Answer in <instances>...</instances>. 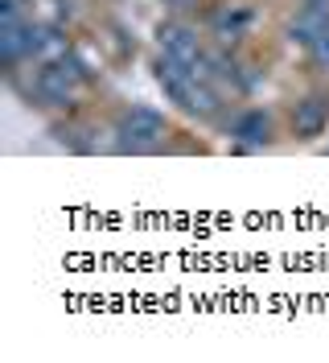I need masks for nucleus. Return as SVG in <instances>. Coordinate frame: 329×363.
<instances>
[{
	"label": "nucleus",
	"instance_id": "nucleus-1",
	"mask_svg": "<svg viewBox=\"0 0 329 363\" xmlns=\"http://www.w3.org/2000/svg\"><path fill=\"white\" fill-rule=\"evenodd\" d=\"M111 136H115L111 140L115 153H156V149H165L169 120H165V112H156L153 104H132V108L120 112Z\"/></svg>",
	"mask_w": 329,
	"mask_h": 363
},
{
	"label": "nucleus",
	"instance_id": "nucleus-2",
	"mask_svg": "<svg viewBox=\"0 0 329 363\" xmlns=\"http://www.w3.org/2000/svg\"><path fill=\"white\" fill-rule=\"evenodd\" d=\"M87 79V67L74 58V54H62L54 62H37V74H33V87H29V99L37 108H70L74 95Z\"/></svg>",
	"mask_w": 329,
	"mask_h": 363
},
{
	"label": "nucleus",
	"instance_id": "nucleus-3",
	"mask_svg": "<svg viewBox=\"0 0 329 363\" xmlns=\"http://www.w3.org/2000/svg\"><path fill=\"white\" fill-rule=\"evenodd\" d=\"M156 42H161V54H165V58L185 62V67H194L202 79H210V50L202 45V33H197L185 17H173V21L161 25V29H156Z\"/></svg>",
	"mask_w": 329,
	"mask_h": 363
},
{
	"label": "nucleus",
	"instance_id": "nucleus-4",
	"mask_svg": "<svg viewBox=\"0 0 329 363\" xmlns=\"http://www.w3.org/2000/svg\"><path fill=\"white\" fill-rule=\"evenodd\" d=\"M272 133H276V124H272L267 108H239L226 124V136L239 149H263V145H272Z\"/></svg>",
	"mask_w": 329,
	"mask_h": 363
},
{
	"label": "nucleus",
	"instance_id": "nucleus-5",
	"mask_svg": "<svg viewBox=\"0 0 329 363\" xmlns=\"http://www.w3.org/2000/svg\"><path fill=\"white\" fill-rule=\"evenodd\" d=\"M329 128V91H308L292 108V136L296 140H317Z\"/></svg>",
	"mask_w": 329,
	"mask_h": 363
},
{
	"label": "nucleus",
	"instance_id": "nucleus-6",
	"mask_svg": "<svg viewBox=\"0 0 329 363\" xmlns=\"http://www.w3.org/2000/svg\"><path fill=\"white\" fill-rule=\"evenodd\" d=\"M251 21H255V13L247 9V4H222L219 13L210 17V29H214V42L222 50H231V45H239L247 33H251Z\"/></svg>",
	"mask_w": 329,
	"mask_h": 363
},
{
	"label": "nucleus",
	"instance_id": "nucleus-7",
	"mask_svg": "<svg viewBox=\"0 0 329 363\" xmlns=\"http://www.w3.org/2000/svg\"><path fill=\"white\" fill-rule=\"evenodd\" d=\"M321 33H329V9H308V4H301L292 25H288V38L301 42V45H313Z\"/></svg>",
	"mask_w": 329,
	"mask_h": 363
},
{
	"label": "nucleus",
	"instance_id": "nucleus-8",
	"mask_svg": "<svg viewBox=\"0 0 329 363\" xmlns=\"http://www.w3.org/2000/svg\"><path fill=\"white\" fill-rule=\"evenodd\" d=\"M305 50H308V62L329 74V33H321V38H317L313 45H305Z\"/></svg>",
	"mask_w": 329,
	"mask_h": 363
},
{
	"label": "nucleus",
	"instance_id": "nucleus-9",
	"mask_svg": "<svg viewBox=\"0 0 329 363\" xmlns=\"http://www.w3.org/2000/svg\"><path fill=\"white\" fill-rule=\"evenodd\" d=\"M0 17H4V25H13V21H25V9H21V0H0Z\"/></svg>",
	"mask_w": 329,
	"mask_h": 363
},
{
	"label": "nucleus",
	"instance_id": "nucleus-10",
	"mask_svg": "<svg viewBox=\"0 0 329 363\" xmlns=\"http://www.w3.org/2000/svg\"><path fill=\"white\" fill-rule=\"evenodd\" d=\"M161 4H165L173 17H185V13H194L197 9V0H161Z\"/></svg>",
	"mask_w": 329,
	"mask_h": 363
}]
</instances>
